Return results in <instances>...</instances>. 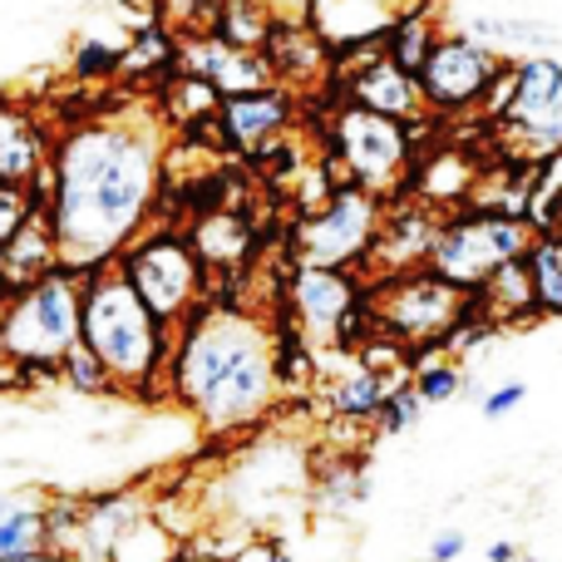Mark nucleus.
<instances>
[{
  "label": "nucleus",
  "mask_w": 562,
  "mask_h": 562,
  "mask_svg": "<svg viewBox=\"0 0 562 562\" xmlns=\"http://www.w3.org/2000/svg\"><path fill=\"white\" fill-rule=\"evenodd\" d=\"M272 25H277V10L267 5V0H223V5H217V20L207 30L233 49H262L267 35H272Z\"/></svg>",
  "instance_id": "obj_26"
},
{
  "label": "nucleus",
  "mask_w": 562,
  "mask_h": 562,
  "mask_svg": "<svg viewBox=\"0 0 562 562\" xmlns=\"http://www.w3.org/2000/svg\"><path fill=\"white\" fill-rule=\"evenodd\" d=\"M59 385H69L75 395H119L114 375H109L104 360H99L85 340L65 350V360H59Z\"/></svg>",
  "instance_id": "obj_31"
},
{
  "label": "nucleus",
  "mask_w": 562,
  "mask_h": 562,
  "mask_svg": "<svg viewBox=\"0 0 562 562\" xmlns=\"http://www.w3.org/2000/svg\"><path fill=\"white\" fill-rule=\"evenodd\" d=\"M340 85H346L350 104L375 109V114L400 119V124L429 114L425 94H419V79L409 75V69H400L390 55H380V49H370L366 59H356V69H350V75H340Z\"/></svg>",
  "instance_id": "obj_15"
},
{
  "label": "nucleus",
  "mask_w": 562,
  "mask_h": 562,
  "mask_svg": "<svg viewBox=\"0 0 562 562\" xmlns=\"http://www.w3.org/2000/svg\"><path fill=\"white\" fill-rule=\"evenodd\" d=\"M435 35H439V30L429 25L425 15H405L385 40H380V55H390L400 69L419 75V65H425V55H429V45H435Z\"/></svg>",
  "instance_id": "obj_30"
},
{
  "label": "nucleus",
  "mask_w": 562,
  "mask_h": 562,
  "mask_svg": "<svg viewBox=\"0 0 562 562\" xmlns=\"http://www.w3.org/2000/svg\"><path fill=\"white\" fill-rule=\"evenodd\" d=\"M178 553H183L178 533L154 514V508H148V514H138L134 524L119 533V543H114V553H109V562H178Z\"/></svg>",
  "instance_id": "obj_27"
},
{
  "label": "nucleus",
  "mask_w": 562,
  "mask_h": 562,
  "mask_svg": "<svg viewBox=\"0 0 562 562\" xmlns=\"http://www.w3.org/2000/svg\"><path fill=\"white\" fill-rule=\"evenodd\" d=\"M45 508H49V494H45V488H35V484L0 488V558L45 553V548H49Z\"/></svg>",
  "instance_id": "obj_21"
},
{
  "label": "nucleus",
  "mask_w": 562,
  "mask_h": 562,
  "mask_svg": "<svg viewBox=\"0 0 562 562\" xmlns=\"http://www.w3.org/2000/svg\"><path fill=\"white\" fill-rule=\"evenodd\" d=\"M439 223H445V217H439V207L419 203V198H405V203L385 207L380 233H375V243H370L366 267L375 277H395V272H409V267H425Z\"/></svg>",
  "instance_id": "obj_14"
},
{
  "label": "nucleus",
  "mask_w": 562,
  "mask_h": 562,
  "mask_svg": "<svg viewBox=\"0 0 562 562\" xmlns=\"http://www.w3.org/2000/svg\"><path fill=\"white\" fill-rule=\"evenodd\" d=\"M178 69L207 79L223 99L277 85L262 49H233V45H223L213 30H188V35H178Z\"/></svg>",
  "instance_id": "obj_13"
},
{
  "label": "nucleus",
  "mask_w": 562,
  "mask_h": 562,
  "mask_svg": "<svg viewBox=\"0 0 562 562\" xmlns=\"http://www.w3.org/2000/svg\"><path fill=\"white\" fill-rule=\"evenodd\" d=\"M173 336L178 326L158 321L144 306V296L128 286L119 262H104L79 277V340L104 360L119 395L173 400V380H168Z\"/></svg>",
  "instance_id": "obj_3"
},
{
  "label": "nucleus",
  "mask_w": 562,
  "mask_h": 562,
  "mask_svg": "<svg viewBox=\"0 0 562 562\" xmlns=\"http://www.w3.org/2000/svg\"><path fill=\"white\" fill-rule=\"evenodd\" d=\"M0 562H75L65 553H55V548H45V553H30V558H0Z\"/></svg>",
  "instance_id": "obj_39"
},
{
  "label": "nucleus",
  "mask_w": 562,
  "mask_h": 562,
  "mask_svg": "<svg viewBox=\"0 0 562 562\" xmlns=\"http://www.w3.org/2000/svg\"><path fill=\"white\" fill-rule=\"evenodd\" d=\"M380 217H385V198L366 193L356 183H340L326 193V203L296 227V257L311 267H340V272H356L366 267L370 243L380 233Z\"/></svg>",
  "instance_id": "obj_10"
},
{
  "label": "nucleus",
  "mask_w": 562,
  "mask_h": 562,
  "mask_svg": "<svg viewBox=\"0 0 562 562\" xmlns=\"http://www.w3.org/2000/svg\"><path fill=\"white\" fill-rule=\"evenodd\" d=\"M79 346V272L55 267L0 306V356L15 366H59Z\"/></svg>",
  "instance_id": "obj_6"
},
{
  "label": "nucleus",
  "mask_w": 562,
  "mask_h": 562,
  "mask_svg": "<svg viewBox=\"0 0 562 562\" xmlns=\"http://www.w3.org/2000/svg\"><path fill=\"white\" fill-rule=\"evenodd\" d=\"M55 138L45 134V119L15 94H0V183H30L49 164Z\"/></svg>",
  "instance_id": "obj_16"
},
{
  "label": "nucleus",
  "mask_w": 562,
  "mask_h": 562,
  "mask_svg": "<svg viewBox=\"0 0 562 562\" xmlns=\"http://www.w3.org/2000/svg\"><path fill=\"white\" fill-rule=\"evenodd\" d=\"M119 272L128 277V286L144 296V306L154 311L168 326H183L193 311H203L213 291V272L203 267V257L193 252L188 233L178 223H164V217H148L134 237L124 243V252L114 257Z\"/></svg>",
  "instance_id": "obj_4"
},
{
  "label": "nucleus",
  "mask_w": 562,
  "mask_h": 562,
  "mask_svg": "<svg viewBox=\"0 0 562 562\" xmlns=\"http://www.w3.org/2000/svg\"><path fill=\"white\" fill-rule=\"evenodd\" d=\"M508 55L469 40L464 30H439L435 45H429L425 65H419V94H425L429 114H464V109H479L494 69L504 65Z\"/></svg>",
  "instance_id": "obj_11"
},
{
  "label": "nucleus",
  "mask_w": 562,
  "mask_h": 562,
  "mask_svg": "<svg viewBox=\"0 0 562 562\" xmlns=\"http://www.w3.org/2000/svg\"><path fill=\"white\" fill-rule=\"evenodd\" d=\"M464 35L479 45L498 49V55L518 59V55H548L562 45V30L548 20H528V15H469Z\"/></svg>",
  "instance_id": "obj_23"
},
{
  "label": "nucleus",
  "mask_w": 562,
  "mask_h": 562,
  "mask_svg": "<svg viewBox=\"0 0 562 562\" xmlns=\"http://www.w3.org/2000/svg\"><path fill=\"white\" fill-rule=\"evenodd\" d=\"M474 296H479V311H484L494 326H504V330H514V326H524V321L543 316V311H538L533 277H528L524 257H508V262L498 267V272L488 277L484 286L474 291Z\"/></svg>",
  "instance_id": "obj_24"
},
{
  "label": "nucleus",
  "mask_w": 562,
  "mask_h": 562,
  "mask_svg": "<svg viewBox=\"0 0 562 562\" xmlns=\"http://www.w3.org/2000/svg\"><path fill=\"white\" fill-rule=\"evenodd\" d=\"M124 69V40H99V35H85L69 55V75L75 79H114Z\"/></svg>",
  "instance_id": "obj_33"
},
{
  "label": "nucleus",
  "mask_w": 562,
  "mask_h": 562,
  "mask_svg": "<svg viewBox=\"0 0 562 562\" xmlns=\"http://www.w3.org/2000/svg\"><path fill=\"white\" fill-rule=\"evenodd\" d=\"M356 356V350H350ZM395 380H409V375H380V370H370L366 360H346V375L330 380L326 390V405L336 409L340 419H356V425H366V419H375L380 400H385V390L395 385Z\"/></svg>",
  "instance_id": "obj_25"
},
{
  "label": "nucleus",
  "mask_w": 562,
  "mask_h": 562,
  "mask_svg": "<svg viewBox=\"0 0 562 562\" xmlns=\"http://www.w3.org/2000/svg\"><path fill=\"white\" fill-rule=\"evenodd\" d=\"M409 385H415V395L425 400V405H445V400L464 395V366L449 356H435V360L409 370Z\"/></svg>",
  "instance_id": "obj_32"
},
{
  "label": "nucleus",
  "mask_w": 562,
  "mask_h": 562,
  "mask_svg": "<svg viewBox=\"0 0 562 562\" xmlns=\"http://www.w3.org/2000/svg\"><path fill=\"white\" fill-rule=\"evenodd\" d=\"M55 267H59V247H55V233H49V217L45 207H30V217L0 247V306L15 291H25L30 281L49 277Z\"/></svg>",
  "instance_id": "obj_17"
},
{
  "label": "nucleus",
  "mask_w": 562,
  "mask_h": 562,
  "mask_svg": "<svg viewBox=\"0 0 562 562\" xmlns=\"http://www.w3.org/2000/svg\"><path fill=\"white\" fill-rule=\"evenodd\" d=\"M138 514H148L144 494H104V498H85V518H79V533L69 558L75 562H109L119 533L134 524Z\"/></svg>",
  "instance_id": "obj_19"
},
{
  "label": "nucleus",
  "mask_w": 562,
  "mask_h": 562,
  "mask_svg": "<svg viewBox=\"0 0 562 562\" xmlns=\"http://www.w3.org/2000/svg\"><path fill=\"white\" fill-rule=\"evenodd\" d=\"M30 207L35 203H30L25 183H0V247H5V237L30 217Z\"/></svg>",
  "instance_id": "obj_35"
},
{
  "label": "nucleus",
  "mask_w": 562,
  "mask_h": 562,
  "mask_svg": "<svg viewBox=\"0 0 562 562\" xmlns=\"http://www.w3.org/2000/svg\"><path fill=\"white\" fill-rule=\"evenodd\" d=\"M168 380H173V400L207 435H237L257 425L281 400L277 321L213 296L178 326Z\"/></svg>",
  "instance_id": "obj_2"
},
{
  "label": "nucleus",
  "mask_w": 562,
  "mask_h": 562,
  "mask_svg": "<svg viewBox=\"0 0 562 562\" xmlns=\"http://www.w3.org/2000/svg\"><path fill=\"white\" fill-rule=\"evenodd\" d=\"M281 311L316 350H356L375 330L370 286L340 267L296 262L291 281L281 286Z\"/></svg>",
  "instance_id": "obj_5"
},
{
  "label": "nucleus",
  "mask_w": 562,
  "mask_h": 562,
  "mask_svg": "<svg viewBox=\"0 0 562 562\" xmlns=\"http://www.w3.org/2000/svg\"><path fill=\"white\" fill-rule=\"evenodd\" d=\"M528 400V385L524 380H504V385L484 390V400H479V409H484V419H508L518 405Z\"/></svg>",
  "instance_id": "obj_36"
},
{
  "label": "nucleus",
  "mask_w": 562,
  "mask_h": 562,
  "mask_svg": "<svg viewBox=\"0 0 562 562\" xmlns=\"http://www.w3.org/2000/svg\"><path fill=\"white\" fill-rule=\"evenodd\" d=\"M0 94H5V85H0Z\"/></svg>",
  "instance_id": "obj_41"
},
{
  "label": "nucleus",
  "mask_w": 562,
  "mask_h": 562,
  "mask_svg": "<svg viewBox=\"0 0 562 562\" xmlns=\"http://www.w3.org/2000/svg\"><path fill=\"white\" fill-rule=\"evenodd\" d=\"M55 193L45 203L65 272H94L114 262L124 243L158 213L164 188V114L79 119L49 148Z\"/></svg>",
  "instance_id": "obj_1"
},
{
  "label": "nucleus",
  "mask_w": 562,
  "mask_h": 562,
  "mask_svg": "<svg viewBox=\"0 0 562 562\" xmlns=\"http://www.w3.org/2000/svg\"><path fill=\"white\" fill-rule=\"evenodd\" d=\"M528 243H533V227L524 217H504V213H488V207L445 213L425 267L435 277H445L449 286L479 291L508 257H524Z\"/></svg>",
  "instance_id": "obj_7"
},
{
  "label": "nucleus",
  "mask_w": 562,
  "mask_h": 562,
  "mask_svg": "<svg viewBox=\"0 0 562 562\" xmlns=\"http://www.w3.org/2000/svg\"><path fill=\"white\" fill-rule=\"evenodd\" d=\"M217 104H223V94H217L207 79H198V75H183L178 69V79H168V94H164V124L173 119V124H203V119H213L217 114Z\"/></svg>",
  "instance_id": "obj_29"
},
{
  "label": "nucleus",
  "mask_w": 562,
  "mask_h": 562,
  "mask_svg": "<svg viewBox=\"0 0 562 562\" xmlns=\"http://www.w3.org/2000/svg\"><path fill=\"white\" fill-rule=\"evenodd\" d=\"M528 277H533V296L543 316H562V233H533L524 252Z\"/></svg>",
  "instance_id": "obj_28"
},
{
  "label": "nucleus",
  "mask_w": 562,
  "mask_h": 562,
  "mask_svg": "<svg viewBox=\"0 0 562 562\" xmlns=\"http://www.w3.org/2000/svg\"><path fill=\"white\" fill-rule=\"evenodd\" d=\"M488 562H524V548L514 543V538H498V543H488Z\"/></svg>",
  "instance_id": "obj_38"
},
{
  "label": "nucleus",
  "mask_w": 562,
  "mask_h": 562,
  "mask_svg": "<svg viewBox=\"0 0 562 562\" xmlns=\"http://www.w3.org/2000/svg\"><path fill=\"white\" fill-rule=\"evenodd\" d=\"M524 562H543V558H524Z\"/></svg>",
  "instance_id": "obj_40"
},
{
  "label": "nucleus",
  "mask_w": 562,
  "mask_h": 562,
  "mask_svg": "<svg viewBox=\"0 0 562 562\" xmlns=\"http://www.w3.org/2000/svg\"><path fill=\"white\" fill-rule=\"evenodd\" d=\"M469 291L449 286L445 277H435L429 267H409L395 277L370 281V301H375V330L395 336L400 346H439L459 316H464Z\"/></svg>",
  "instance_id": "obj_9"
},
{
  "label": "nucleus",
  "mask_w": 562,
  "mask_h": 562,
  "mask_svg": "<svg viewBox=\"0 0 562 562\" xmlns=\"http://www.w3.org/2000/svg\"><path fill=\"white\" fill-rule=\"evenodd\" d=\"M464 548H469L464 528H445V533H435V538H429L425 558H429V562H459V558H464Z\"/></svg>",
  "instance_id": "obj_37"
},
{
  "label": "nucleus",
  "mask_w": 562,
  "mask_h": 562,
  "mask_svg": "<svg viewBox=\"0 0 562 562\" xmlns=\"http://www.w3.org/2000/svg\"><path fill=\"white\" fill-rule=\"evenodd\" d=\"M213 119H217V134H223V148L257 158L262 148H272L277 138L291 134V124H296V94L286 85H267V89H252V94L223 99Z\"/></svg>",
  "instance_id": "obj_12"
},
{
  "label": "nucleus",
  "mask_w": 562,
  "mask_h": 562,
  "mask_svg": "<svg viewBox=\"0 0 562 562\" xmlns=\"http://www.w3.org/2000/svg\"><path fill=\"white\" fill-rule=\"evenodd\" d=\"M558 104H562V59L553 49L548 55H518L514 59V104L504 114V128L514 134V128L533 124L538 114H548Z\"/></svg>",
  "instance_id": "obj_20"
},
{
  "label": "nucleus",
  "mask_w": 562,
  "mask_h": 562,
  "mask_svg": "<svg viewBox=\"0 0 562 562\" xmlns=\"http://www.w3.org/2000/svg\"><path fill=\"white\" fill-rule=\"evenodd\" d=\"M330 154L340 164V178L375 198H395L405 193V178L415 168V144L409 128L400 119H385L375 109L360 104H340L330 114Z\"/></svg>",
  "instance_id": "obj_8"
},
{
  "label": "nucleus",
  "mask_w": 562,
  "mask_h": 562,
  "mask_svg": "<svg viewBox=\"0 0 562 562\" xmlns=\"http://www.w3.org/2000/svg\"><path fill=\"white\" fill-rule=\"evenodd\" d=\"M419 415H425V400L415 395L409 380H395V385L385 390V400H380V409H375V429L380 435H405V429L419 425Z\"/></svg>",
  "instance_id": "obj_34"
},
{
  "label": "nucleus",
  "mask_w": 562,
  "mask_h": 562,
  "mask_svg": "<svg viewBox=\"0 0 562 562\" xmlns=\"http://www.w3.org/2000/svg\"><path fill=\"white\" fill-rule=\"evenodd\" d=\"M267 65H272V79L286 89L296 85H316L321 69L330 65V45L321 35H311V30H296V25H272V35H267L262 45Z\"/></svg>",
  "instance_id": "obj_22"
},
{
  "label": "nucleus",
  "mask_w": 562,
  "mask_h": 562,
  "mask_svg": "<svg viewBox=\"0 0 562 562\" xmlns=\"http://www.w3.org/2000/svg\"><path fill=\"white\" fill-rule=\"evenodd\" d=\"M183 233H188V243H193V252L203 257V267L217 277H237V267L247 262V247H252V227H247V217L233 213V207H207Z\"/></svg>",
  "instance_id": "obj_18"
}]
</instances>
